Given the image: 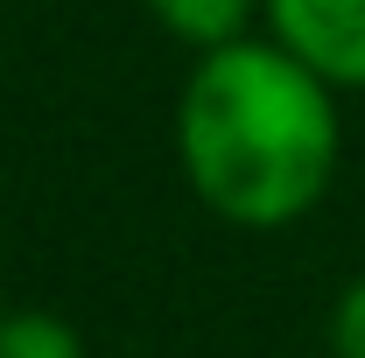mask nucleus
Masks as SVG:
<instances>
[{
	"mask_svg": "<svg viewBox=\"0 0 365 358\" xmlns=\"http://www.w3.org/2000/svg\"><path fill=\"white\" fill-rule=\"evenodd\" d=\"M182 169L197 197L232 225H288L337 176V106L330 78H317L281 43L204 49L182 91Z\"/></svg>",
	"mask_w": 365,
	"mask_h": 358,
	"instance_id": "obj_1",
	"label": "nucleus"
},
{
	"mask_svg": "<svg viewBox=\"0 0 365 358\" xmlns=\"http://www.w3.org/2000/svg\"><path fill=\"white\" fill-rule=\"evenodd\" d=\"M281 49L330 85H365V0H267Z\"/></svg>",
	"mask_w": 365,
	"mask_h": 358,
	"instance_id": "obj_2",
	"label": "nucleus"
},
{
	"mask_svg": "<svg viewBox=\"0 0 365 358\" xmlns=\"http://www.w3.org/2000/svg\"><path fill=\"white\" fill-rule=\"evenodd\" d=\"M148 7L162 14L169 36H182L197 49H225V43H239V21H246L253 0H148Z\"/></svg>",
	"mask_w": 365,
	"mask_h": 358,
	"instance_id": "obj_3",
	"label": "nucleus"
},
{
	"mask_svg": "<svg viewBox=\"0 0 365 358\" xmlns=\"http://www.w3.org/2000/svg\"><path fill=\"white\" fill-rule=\"evenodd\" d=\"M0 358H85V337L49 310H7V323H0Z\"/></svg>",
	"mask_w": 365,
	"mask_h": 358,
	"instance_id": "obj_4",
	"label": "nucleus"
},
{
	"mask_svg": "<svg viewBox=\"0 0 365 358\" xmlns=\"http://www.w3.org/2000/svg\"><path fill=\"white\" fill-rule=\"evenodd\" d=\"M330 344L337 358H365V274L337 295V316H330Z\"/></svg>",
	"mask_w": 365,
	"mask_h": 358,
	"instance_id": "obj_5",
	"label": "nucleus"
},
{
	"mask_svg": "<svg viewBox=\"0 0 365 358\" xmlns=\"http://www.w3.org/2000/svg\"><path fill=\"white\" fill-rule=\"evenodd\" d=\"M0 323H7V302H0Z\"/></svg>",
	"mask_w": 365,
	"mask_h": 358,
	"instance_id": "obj_6",
	"label": "nucleus"
}]
</instances>
